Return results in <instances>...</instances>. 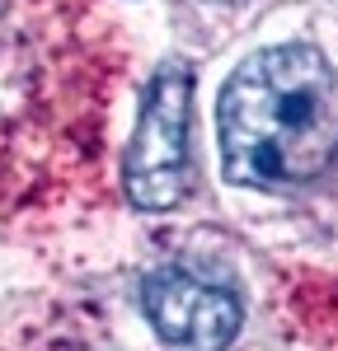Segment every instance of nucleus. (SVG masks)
I'll use <instances>...</instances> for the list:
<instances>
[{"mask_svg": "<svg viewBox=\"0 0 338 351\" xmlns=\"http://www.w3.org/2000/svg\"><path fill=\"white\" fill-rule=\"evenodd\" d=\"M221 160L245 188H301L338 155V75L286 43L254 52L221 89Z\"/></svg>", "mask_w": 338, "mask_h": 351, "instance_id": "f257e3e1", "label": "nucleus"}, {"mask_svg": "<svg viewBox=\"0 0 338 351\" xmlns=\"http://www.w3.org/2000/svg\"><path fill=\"white\" fill-rule=\"evenodd\" d=\"M193 173V71L183 61H160L146 84L137 132L122 160L127 202L137 211H174Z\"/></svg>", "mask_w": 338, "mask_h": 351, "instance_id": "f03ea898", "label": "nucleus"}, {"mask_svg": "<svg viewBox=\"0 0 338 351\" xmlns=\"http://www.w3.org/2000/svg\"><path fill=\"white\" fill-rule=\"evenodd\" d=\"M141 304L155 332L174 351H225L240 332V300L221 281H207L188 267H160L146 276Z\"/></svg>", "mask_w": 338, "mask_h": 351, "instance_id": "7ed1b4c3", "label": "nucleus"}]
</instances>
